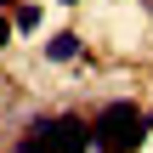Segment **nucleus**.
Wrapping results in <instances>:
<instances>
[{"label": "nucleus", "instance_id": "2", "mask_svg": "<svg viewBox=\"0 0 153 153\" xmlns=\"http://www.w3.org/2000/svg\"><path fill=\"white\" fill-rule=\"evenodd\" d=\"M28 136L40 142V153H85L91 148V125L74 119V114H62V119H34Z\"/></svg>", "mask_w": 153, "mask_h": 153}, {"label": "nucleus", "instance_id": "5", "mask_svg": "<svg viewBox=\"0 0 153 153\" xmlns=\"http://www.w3.org/2000/svg\"><path fill=\"white\" fill-rule=\"evenodd\" d=\"M11 34H17V28H11V17H0V45H11Z\"/></svg>", "mask_w": 153, "mask_h": 153}, {"label": "nucleus", "instance_id": "3", "mask_svg": "<svg viewBox=\"0 0 153 153\" xmlns=\"http://www.w3.org/2000/svg\"><path fill=\"white\" fill-rule=\"evenodd\" d=\"M45 57H51V62L79 57V34H68V28H62V34H51V40H45Z\"/></svg>", "mask_w": 153, "mask_h": 153}, {"label": "nucleus", "instance_id": "1", "mask_svg": "<svg viewBox=\"0 0 153 153\" xmlns=\"http://www.w3.org/2000/svg\"><path fill=\"white\" fill-rule=\"evenodd\" d=\"M142 136H148V114L136 102H108L91 119V148H102V153H136Z\"/></svg>", "mask_w": 153, "mask_h": 153}, {"label": "nucleus", "instance_id": "7", "mask_svg": "<svg viewBox=\"0 0 153 153\" xmlns=\"http://www.w3.org/2000/svg\"><path fill=\"white\" fill-rule=\"evenodd\" d=\"M62 6H74V0H62Z\"/></svg>", "mask_w": 153, "mask_h": 153}, {"label": "nucleus", "instance_id": "8", "mask_svg": "<svg viewBox=\"0 0 153 153\" xmlns=\"http://www.w3.org/2000/svg\"><path fill=\"white\" fill-rule=\"evenodd\" d=\"M148 6H153V0H148Z\"/></svg>", "mask_w": 153, "mask_h": 153}, {"label": "nucleus", "instance_id": "6", "mask_svg": "<svg viewBox=\"0 0 153 153\" xmlns=\"http://www.w3.org/2000/svg\"><path fill=\"white\" fill-rule=\"evenodd\" d=\"M6 6H17V0H0V11H6Z\"/></svg>", "mask_w": 153, "mask_h": 153}, {"label": "nucleus", "instance_id": "4", "mask_svg": "<svg viewBox=\"0 0 153 153\" xmlns=\"http://www.w3.org/2000/svg\"><path fill=\"white\" fill-rule=\"evenodd\" d=\"M11 28H17V34H34V28H40V6H17V11H11Z\"/></svg>", "mask_w": 153, "mask_h": 153}]
</instances>
